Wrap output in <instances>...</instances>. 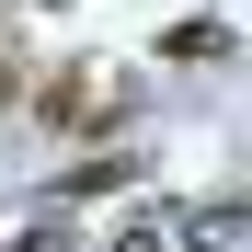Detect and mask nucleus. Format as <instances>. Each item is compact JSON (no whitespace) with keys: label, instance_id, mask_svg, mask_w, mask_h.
Segmentation results:
<instances>
[{"label":"nucleus","instance_id":"nucleus-1","mask_svg":"<svg viewBox=\"0 0 252 252\" xmlns=\"http://www.w3.org/2000/svg\"><path fill=\"white\" fill-rule=\"evenodd\" d=\"M160 58H229V23H172V34H160Z\"/></svg>","mask_w":252,"mask_h":252},{"label":"nucleus","instance_id":"nucleus-2","mask_svg":"<svg viewBox=\"0 0 252 252\" xmlns=\"http://www.w3.org/2000/svg\"><path fill=\"white\" fill-rule=\"evenodd\" d=\"M126 184H138V160H80L58 195H126Z\"/></svg>","mask_w":252,"mask_h":252},{"label":"nucleus","instance_id":"nucleus-3","mask_svg":"<svg viewBox=\"0 0 252 252\" xmlns=\"http://www.w3.org/2000/svg\"><path fill=\"white\" fill-rule=\"evenodd\" d=\"M46 115L80 126V115H103V80H46Z\"/></svg>","mask_w":252,"mask_h":252},{"label":"nucleus","instance_id":"nucleus-4","mask_svg":"<svg viewBox=\"0 0 252 252\" xmlns=\"http://www.w3.org/2000/svg\"><path fill=\"white\" fill-rule=\"evenodd\" d=\"M172 229L184 218H138V229H115V252H172Z\"/></svg>","mask_w":252,"mask_h":252},{"label":"nucleus","instance_id":"nucleus-5","mask_svg":"<svg viewBox=\"0 0 252 252\" xmlns=\"http://www.w3.org/2000/svg\"><path fill=\"white\" fill-rule=\"evenodd\" d=\"M0 252H69L58 229H12V241H0Z\"/></svg>","mask_w":252,"mask_h":252},{"label":"nucleus","instance_id":"nucleus-6","mask_svg":"<svg viewBox=\"0 0 252 252\" xmlns=\"http://www.w3.org/2000/svg\"><path fill=\"white\" fill-rule=\"evenodd\" d=\"M12 92H23V69H12V58H0V103H12Z\"/></svg>","mask_w":252,"mask_h":252},{"label":"nucleus","instance_id":"nucleus-7","mask_svg":"<svg viewBox=\"0 0 252 252\" xmlns=\"http://www.w3.org/2000/svg\"><path fill=\"white\" fill-rule=\"evenodd\" d=\"M46 12H69V0H46Z\"/></svg>","mask_w":252,"mask_h":252}]
</instances>
